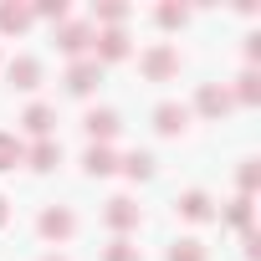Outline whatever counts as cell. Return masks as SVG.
<instances>
[{
  "label": "cell",
  "mask_w": 261,
  "mask_h": 261,
  "mask_svg": "<svg viewBox=\"0 0 261 261\" xmlns=\"http://www.w3.org/2000/svg\"><path fill=\"white\" fill-rule=\"evenodd\" d=\"M139 72H144V77H149V82H169V77H174V72H179V51H174V46H164V41H159V46H149V51H144V57H139Z\"/></svg>",
  "instance_id": "cell-1"
},
{
  "label": "cell",
  "mask_w": 261,
  "mask_h": 261,
  "mask_svg": "<svg viewBox=\"0 0 261 261\" xmlns=\"http://www.w3.org/2000/svg\"><path fill=\"white\" fill-rule=\"evenodd\" d=\"M92 36H97V31H92L87 21H67V26H57V46H62L67 57H77V62L92 51Z\"/></svg>",
  "instance_id": "cell-2"
},
{
  "label": "cell",
  "mask_w": 261,
  "mask_h": 261,
  "mask_svg": "<svg viewBox=\"0 0 261 261\" xmlns=\"http://www.w3.org/2000/svg\"><path fill=\"white\" fill-rule=\"evenodd\" d=\"M128 57V31L123 26H108V31H97L92 36V62L102 67V62H123Z\"/></svg>",
  "instance_id": "cell-3"
},
{
  "label": "cell",
  "mask_w": 261,
  "mask_h": 261,
  "mask_svg": "<svg viewBox=\"0 0 261 261\" xmlns=\"http://www.w3.org/2000/svg\"><path fill=\"white\" fill-rule=\"evenodd\" d=\"M36 230H41L46 241H67V236L77 230V215H72L67 205H51V210H41V220H36Z\"/></svg>",
  "instance_id": "cell-4"
},
{
  "label": "cell",
  "mask_w": 261,
  "mask_h": 261,
  "mask_svg": "<svg viewBox=\"0 0 261 261\" xmlns=\"http://www.w3.org/2000/svg\"><path fill=\"white\" fill-rule=\"evenodd\" d=\"M97 82H102V67H97L92 57H82V62H72V67H67V92L87 97V92H92Z\"/></svg>",
  "instance_id": "cell-5"
},
{
  "label": "cell",
  "mask_w": 261,
  "mask_h": 261,
  "mask_svg": "<svg viewBox=\"0 0 261 261\" xmlns=\"http://www.w3.org/2000/svg\"><path fill=\"white\" fill-rule=\"evenodd\" d=\"M230 102H236V97H230L220 82H205V87L195 92V108H200V118H225V113H230Z\"/></svg>",
  "instance_id": "cell-6"
},
{
  "label": "cell",
  "mask_w": 261,
  "mask_h": 261,
  "mask_svg": "<svg viewBox=\"0 0 261 261\" xmlns=\"http://www.w3.org/2000/svg\"><path fill=\"white\" fill-rule=\"evenodd\" d=\"M174 205H179V215H185V220H195V225L215 220V200H210L205 190H185V195H179Z\"/></svg>",
  "instance_id": "cell-7"
},
{
  "label": "cell",
  "mask_w": 261,
  "mask_h": 261,
  "mask_svg": "<svg viewBox=\"0 0 261 261\" xmlns=\"http://www.w3.org/2000/svg\"><path fill=\"white\" fill-rule=\"evenodd\" d=\"M82 128H87V139H92V144H108L123 123H118V113H113V108H92V113L82 118Z\"/></svg>",
  "instance_id": "cell-8"
},
{
  "label": "cell",
  "mask_w": 261,
  "mask_h": 261,
  "mask_svg": "<svg viewBox=\"0 0 261 261\" xmlns=\"http://www.w3.org/2000/svg\"><path fill=\"white\" fill-rule=\"evenodd\" d=\"M185 123H190V108H179V102H159V108H154V128H159L164 139L185 134Z\"/></svg>",
  "instance_id": "cell-9"
},
{
  "label": "cell",
  "mask_w": 261,
  "mask_h": 261,
  "mask_svg": "<svg viewBox=\"0 0 261 261\" xmlns=\"http://www.w3.org/2000/svg\"><path fill=\"white\" fill-rule=\"evenodd\" d=\"M6 77H11V87L31 92V87H41V62H36V57H16V62L6 67Z\"/></svg>",
  "instance_id": "cell-10"
},
{
  "label": "cell",
  "mask_w": 261,
  "mask_h": 261,
  "mask_svg": "<svg viewBox=\"0 0 261 261\" xmlns=\"http://www.w3.org/2000/svg\"><path fill=\"white\" fill-rule=\"evenodd\" d=\"M21 164H31V169H41V174H46V169H57V164H62V144H57V139H36V144L26 149V159H21Z\"/></svg>",
  "instance_id": "cell-11"
},
{
  "label": "cell",
  "mask_w": 261,
  "mask_h": 261,
  "mask_svg": "<svg viewBox=\"0 0 261 261\" xmlns=\"http://www.w3.org/2000/svg\"><path fill=\"white\" fill-rule=\"evenodd\" d=\"M36 16H31V6H16V0H0V31L6 36H16V31H26Z\"/></svg>",
  "instance_id": "cell-12"
},
{
  "label": "cell",
  "mask_w": 261,
  "mask_h": 261,
  "mask_svg": "<svg viewBox=\"0 0 261 261\" xmlns=\"http://www.w3.org/2000/svg\"><path fill=\"white\" fill-rule=\"evenodd\" d=\"M139 220H144V215H139L134 200H108V225H113V230H139Z\"/></svg>",
  "instance_id": "cell-13"
},
{
  "label": "cell",
  "mask_w": 261,
  "mask_h": 261,
  "mask_svg": "<svg viewBox=\"0 0 261 261\" xmlns=\"http://www.w3.org/2000/svg\"><path fill=\"white\" fill-rule=\"evenodd\" d=\"M21 123H26V134H36V139H51V123H57V113H51L46 102H31V108L21 113Z\"/></svg>",
  "instance_id": "cell-14"
},
{
  "label": "cell",
  "mask_w": 261,
  "mask_h": 261,
  "mask_svg": "<svg viewBox=\"0 0 261 261\" xmlns=\"http://www.w3.org/2000/svg\"><path fill=\"white\" fill-rule=\"evenodd\" d=\"M82 164H87V174H113V169H118V154H113L108 144H92V149L82 154Z\"/></svg>",
  "instance_id": "cell-15"
},
{
  "label": "cell",
  "mask_w": 261,
  "mask_h": 261,
  "mask_svg": "<svg viewBox=\"0 0 261 261\" xmlns=\"http://www.w3.org/2000/svg\"><path fill=\"white\" fill-rule=\"evenodd\" d=\"M118 169H123L128 179H149V174H154V154L134 149V154H123V159H118Z\"/></svg>",
  "instance_id": "cell-16"
},
{
  "label": "cell",
  "mask_w": 261,
  "mask_h": 261,
  "mask_svg": "<svg viewBox=\"0 0 261 261\" xmlns=\"http://www.w3.org/2000/svg\"><path fill=\"white\" fill-rule=\"evenodd\" d=\"M21 159H26L21 139H16V134H0V174H6V169H16Z\"/></svg>",
  "instance_id": "cell-17"
},
{
  "label": "cell",
  "mask_w": 261,
  "mask_h": 261,
  "mask_svg": "<svg viewBox=\"0 0 261 261\" xmlns=\"http://www.w3.org/2000/svg\"><path fill=\"white\" fill-rule=\"evenodd\" d=\"M236 82H241V87H236V92H230V97H241V102H246V108H256V102H261V77H256V72H241V77H236Z\"/></svg>",
  "instance_id": "cell-18"
},
{
  "label": "cell",
  "mask_w": 261,
  "mask_h": 261,
  "mask_svg": "<svg viewBox=\"0 0 261 261\" xmlns=\"http://www.w3.org/2000/svg\"><path fill=\"white\" fill-rule=\"evenodd\" d=\"M154 21H159L164 31H174V26H185V21H190V11H185V6H174V0H164V6L154 11Z\"/></svg>",
  "instance_id": "cell-19"
},
{
  "label": "cell",
  "mask_w": 261,
  "mask_h": 261,
  "mask_svg": "<svg viewBox=\"0 0 261 261\" xmlns=\"http://www.w3.org/2000/svg\"><path fill=\"white\" fill-rule=\"evenodd\" d=\"M225 220H230V225H236V230L246 236V230H251V195H241V200H230V210H225Z\"/></svg>",
  "instance_id": "cell-20"
},
{
  "label": "cell",
  "mask_w": 261,
  "mask_h": 261,
  "mask_svg": "<svg viewBox=\"0 0 261 261\" xmlns=\"http://www.w3.org/2000/svg\"><path fill=\"white\" fill-rule=\"evenodd\" d=\"M92 16H97V21H108V26H123V21H128V6H123V0H102Z\"/></svg>",
  "instance_id": "cell-21"
},
{
  "label": "cell",
  "mask_w": 261,
  "mask_h": 261,
  "mask_svg": "<svg viewBox=\"0 0 261 261\" xmlns=\"http://www.w3.org/2000/svg\"><path fill=\"white\" fill-rule=\"evenodd\" d=\"M102 261H144V251H139L134 241H113V246L102 251Z\"/></svg>",
  "instance_id": "cell-22"
},
{
  "label": "cell",
  "mask_w": 261,
  "mask_h": 261,
  "mask_svg": "<svg viewBox=\"0 0 261 261\" xmlns=\"http://www.w3.org/2000/svg\"><path fill=\"white\" fill-rule=\"evenodd\" d=\"M169 261H205V246L200 241H174L169 246Z\"/></svg>",
  "instance_id": "cell-23"
},
{
  "label": "cell",
  "mask_w": 261,
  "mask_h": 261,
  "mask_svg": "<svg viewBox=\"0 0 261 261\" xmlns=\"http://www.w3.org/2000/svg\"><path fill=\"white\" fill-rule=\"evenodd\" d=\"M31 16H46V21H67V0H41V6H31Z\"/></svg>",
  "instance_id": "cell-24"
},
{
  "label": "cell",
  "mask_w": 261,
  "mask_h": 261,
  "mask_svg": "<svg viewBox=\"0 0 261 261\" xmlns=\"http://www.w3.org/2000/svg\"><path fill=\"white\" fill-rule=\"evenodd\" d=\"M256 179H261V169H256V159H246V164H241V195H251Z\"/></svg>",
  "instance_id": "cell-25"
},
{
  "label": "cell",
  "mask_w": 261,
  "mask_h": 261,
  "mask_svg": "<svg viewBox=\"0 0 261 261\" xmlns=\"http://www.w3.org/2000/svg\"><path fill=\"white\" fill-rule=\"evenodd\" d=\"M6 220H11V205H6V200H0V225H6Z\"/></svg>",
  "instance_id": "cell-26"
},
{
  "label": "cell",
  "mask_w": 261,
  "mask_h": 261,
  "mask_svg": "<svg viewBox=\"0 0 261 261\" xmlns=\"http://www.w3.org/2000/svg\"><path fill=\"white\" fill-rule=\"evenodd\" d=\"M41 261H62V256H41Z\"/></svg>",
  "instance_id": "cell-27"
}]
</instances>
